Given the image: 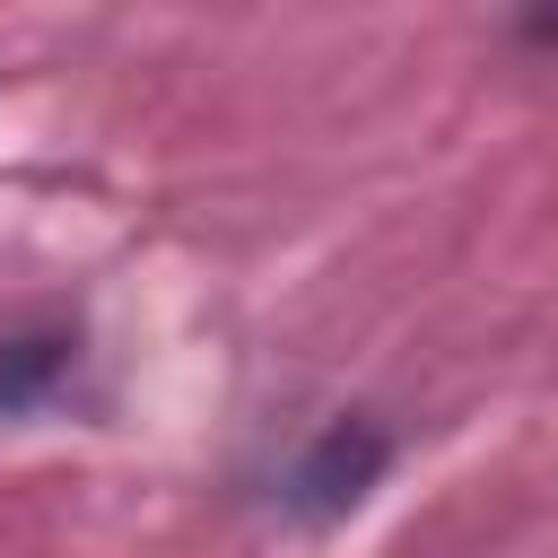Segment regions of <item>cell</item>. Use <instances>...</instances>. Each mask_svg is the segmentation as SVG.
Returning <instances> with one entry per match:
<instances>
[{"label":"cell","mask_w":558,"mask_h":558,"mask_svg":"<svg viewBox=\"0 0 558 558\" xmlns=\"http://www.w3.org/2000/svg\"><path fill=\"white\" fill-rule=\"evenodd\" d=\"M384 462H392V436L375 427V418H357V410H340L296 462H288V480H279V506L296 514V523H340L375 480H384Z\"/></svg>","instance_id":"1"}]
</instances>
